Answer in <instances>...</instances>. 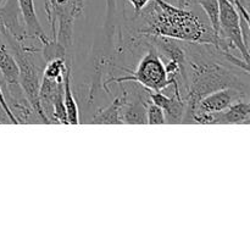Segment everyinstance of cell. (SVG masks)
<instances>
[{"instance_id": "cell-15", "label": "cell", "mask_w": 250, "mask_h": 250, "mask_svg": "<svg viewBox=\"0 0 250 250\" xmlns=\"http://www.w3.org/2000/svg\"><path fill=\"white\" fill-rule=\"evenodd\" d=\"M115 23H116V0H106V17H105L104 29L109 42H111L114 36Z\"/></svg>"}, {"instance_id": "cell-20", "label": "cell", "mask_w": 250, "mask_h": 250, "mask_svg": "<svg viewBox=\"0 0 250 250\" xmlns=\"http://www.w3.org/2000/svg\"><path fill=\"white\" fill-rule=\"evenodd\" d=\"M188 0H177V6L178 7H186L187 6Z\"/></svg>"}, {"instance_id": "cell-1", "label": "cell", "mask_w": 250, "mask_h": 250, "mask_svg": "<svg viewBox=\"0 0 250 250\" xmlns=\"http://www.w3.org/2000/svg\"><path fill=\"white\" fill-rule=\"evenodd\" d=\"M141 14L148 23L146 32L150 36L214 45L221 53L229 51V44L186 7L173 6L165 0H153V4L144 7Z\"/></svg>"}, {"instance_id": "cell-14", "label": "cell", "mask_w": 250, "mask_h": 250, "mask_svg": "<svg viewBox=\"0 0 250 250\" xmlns=\"http://www.w3.org/2000/svg\"><path fill=\"white\" fill-rule=\"evenodd\" d=\"M195 4L200 5L205 14L208 15L210 26L214 29L215 33L220 36L221 33V27H220V19H219V1L217 0H193Z\"/></svg>"}, {"instance_id": "cell-11", "label": "cell", "mask_w": 250, "mask_h": 250, "mask_svg": "<svg viewBox=\"0 0 250 250\" xmlns=\"http://www.w3.org/2000/svg\"><path fill=\"white\" fill-rule=\"evenodd\" d=\"M121 120L122 124H136V125H146V104L142 98L139 97L138 100L133 103L126 102V95H125V102L121 109Z\"/></svg>"}, {"instance_id": "cell-2", "label": "cell", "mask_w": 250, "mask_h": 250, "mask_svg": "<svg viewBox=\"0 0 250 250\" xmlns=\"http://www.w3.org/2000/svg\"><path fill=\"white\" fill-rule=\"evenodd\" d=\"M190 72H186L185 81L188 94L186 97L185 124L192 122V115L197 107L198 102L205 95L222 89V88H237L242 90V82L234 73L222 66L212 62H189Z\"/></svg>"}, {"instance_id": "cell-10", "label": "cell", "mask_w": 250, "mask_h": 250, "mask_svg": "<svg viewBox=\"0 0 250 250\" xmlns=\"http://www.w3.org/2000/svg\"><path fill=\"white\" fill-rule=\"evenodd\" d=\"M63 105L67 114L68 125L80 124V111L78 105L71 88V65L67 66L63 75Z\"/></svg>"}, {"instance_id": "cell-22", "label": "cell", "mask_w": 250, "mask_h": 250, "mask_svg": "<svg viewBox=\"0 0 250 250\" xmlns=\"http://www.w3.org/2000/svg\"><path fill=\"white\" fill-rule=\"evenodd\" d=\"M1 107V106H0ZM0 124H2V120H1V117H0Z\"/></svg>"}, {"instance_id": "cell-7", "label": "cell", "mask_w": 250, "mask_h": 250, "mask_svg": "<svg viewBox=\"0 0 250 250\" xmlns=\"http://www.w3.org/2000/svg\"><path fill=\"white\" fill-rule=\"evenodd\" d=\"M17 6H19L20 15L23 20V28L26 32V38L37 39L41 42L43 45H45L49 42L43 27H42L41 21L36 12V6H34V0H17Z\"/></svg>"}, {"instance_id": "cell-8", "label": "cell", "mask_w": 250, "mask_h": 250, "mask_svg": "<svg viewBox=\"0 0 250 250\" xmlns=\"http://www.w3.org/2000/svg\"><path fill=\"white\" fill-rule=\"evenodd\" d=\"M0 73L6 83L7 90L20 88V68L11 49L9 48L4 37L0 33Z\"/></svg>"}, {"instance_id": "cell-19", "label": "cell", "mask_w": 250, "mask_h": 250, "mask_svg": "<svg viewBox=\"0 0 250 250\" xmlns=\"http://www.w3.org/2000/svg\"><path fill=\"white\" fill-rule=\"evenodd\" d=\"M131 2V5L133 6L134 16H138L141 14L142 10L146 6H148V4L150 2V0H128Z\"/></svg>"}, {"instance_id": "cell-5", "label": "cell", "mask_w": 250, "mask_h": 250, "mask_svg": "<svg viewBox=\"0 0 250 250\" xmlns=\"http://www.w3.org/2000/svg\"><path fill=\"white\" fill-rule=\"evenodd\" d=\"M219 1L220 27L229 44L237 48L242 58L246 61L249 59V50L243 42L241 28V15L231 0H217Z\"/></svg>"}, {"instance_id": "cell-23", "label": "cell", "mask_w": 250, "mask_h": 250, "mask_svg": "<svg viewBox=\"0 0 250 250\" xmlns=\"http://www.w3.org/2000/svg\"><path fill=\"white\" fill-rule=\"evenodd\" d=\"M0 4H1V1H0Z\"/></svg>"}, {"instance_id": "cell-17", "label": "cell", "mask_w": 250, "mask_h": 250, "mask_svg": "<svg viewBox=\"0 0 250 250\" xmlns=\"http://www.w3.org/2000/svg\"><path fill=\"white\" fill-rule=\"evenodd\" d=\"M0 106H1L2 110H4V111L6 112L7 117H9V119H10L11 124L19 125V124H17V120L15 119L14 114H12L11 110H10L9 105H7L6 99H5V95H4V90H2V88H1V84H0Z\"/></svg>"}, {"instance_id": "cell-9", "label": "cell", "mask_w": 250, "mask_h": 250, "mask_svg": "<svg viewBox=\"0 0 250 250\" xmlns=\"http://www.w3.org/2000/svg\"><path fill=\"white\" fill-rule=\"evenodd\" d=\"M250 106L247 102L238 100L224 111L210 114V124L214 125H248Z\"/></svg>"}, {"instance_id": "cell-3", "label": "cell", "mask_w": 250, "mask_h": 250, "mask_svg": "<svg viewBox=\"0 0 250 250\" xmlns=\"http://www.w3.org/2000/svg\"><path fill=\"white\" fill-rule=\"evenodd\" d=\"M83 0H45V12L53 41L58 42L68 54L72 49L75 21L83 14Z\"/></svg>"}, {"instance_id": "cell-4", "label": "cell", "mask_w": 250, "mask_h": 250, "mask_svg": "<svg viewBox=\"0 0 250 250\" xmlns=\"http://www.w3.org/2000/svg\"><path fill=\"white\" fill-rule=\"evenodd\" d=\"M127 72H128L127 76L112 78L109 82H133L138 83L146 89L161 92L170 84H172L173 81L176 80V78L168 77L167 72H166L165 63L163 62L160 55L154 48L150 49L142 58L136 70L127 71Z\"/></svg>"}, {"instance_id": "cell-6", "label": "cell", "mask_w": 250, "mask_h": 250, "mask_svg": "<svg viewBox=\"0 0 250 250\" xmlns=\"http://www.w3.org/2000/svg\"><path fill=\"white\" fill-rule=\"evenodd\" d=\"M247 93L237 88H222V89L215 90L210 94L205 95L198 102L193 115L200 112V114H214V112L224 111L233 103L238 100L246 99ZM192 115V117H193Z\"/></svg>"}, {"instance_id": "cell-16", "label": "cell", "mask_w": 250, "mask_h": 250, "mask_svg": "<svg viewBox=\"0 0 250 250\" xmlns=\"http://www.w3.org/2000/svg\"><path fill=\"white\" fill-rule=\"evenodd\" d=\"M165 124L164 110L158 105L149 102L146 104V125H163Z\"/></svg>"}, {"instance_id": "cell-18", "label": "cell", "mask_w": 250, "mask_h": 250, "mask_svg": "<svg viewBox=\"0 0 250 250\" xmlns=\"http://www.w3.org/2000/svg\"><path fill=\"white\" fill-rule=\"evenodd\" d=\"M234 5H236L242 19L249 21V14L248 10H247V0H234Z\"/></svg>"}, {"instance_id": "cell-13", "label": "cell", "mask_w": 250, "mask_h": 250, "mask_svg": "<svg viewBox=\"0 0 250 250\" xmlns=\"http://www.w3.org/2000/svg\"><path fill=\"white\" fill-rule=\"evenodd\" d=\"M70 63L66 62V59L63 58H54L51 60L46 61L44 65L43 76L49 80L58 81L61 82L63 80V75Z\"/></svg>"}, {"instance_id": "cell-21", "label": "cell", "mask_w": 250, "mask_h": 250, "mask_svg": "<svg viewBox=\"0 0 250 250\" xmlns=\"http://www.w3.org/2000/svg\"><path fill=\"white\" fill-rule=\"evenodd\" d=\"M2 26V19H1V14H0V28H1Z\"/></svg>"}, {"instance_id": "cell-12", "label": "cell", "mask_w": 250, "mask_h": 250, "mask_svg": "<svg viewBox=\"0 0 250 250\" xmlns=\"http://www.w3.org/2000/svg\"><path fill=\"white\" fill-rule=\"evenodd\" d=\"M125 102V95L122 97H117L109 106H106L105 109L100 110L97 112L94 117L92 120V124H107V125H121V109L122 105Z\"/></svg>"}]
</instances>
